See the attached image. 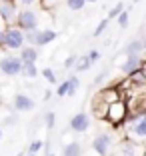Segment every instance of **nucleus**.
<instances>
[{
	"mask_svg": "<svg viewBox=\"0 0 146 156\" xmlns=\"http://www.w3.org/2000/svg\"><path fill=\"white\" fill-rule=\"evenodd\" d=\"M128 20H130V16H128V10H122V12L118 14L116 22H118V26H120V28H126V26H128Z\"/></svg>",
	"mask_w": 146,
	"mask_h": 156,
	"instance_id": "nucleus-21",
	"label": "nucleus"
},
{
	"mask_svg": "<svg viewBox=\"0 0 146 156\" xmlns=\"http://www.w3.org/2000/svg\"><path fill=\"white\" fill-rule=\"evenodd\" d=\"M144 52V46H142V40H132L126 46V54H140Z\"/></svg>",
	"mask_w": 146,
	"mask_h": 156,
	"instance_id": "nucleus-17",
	"label": "nucleus"
},
{
	"mask_svg": "<svg viewBox=\"0 0 146 156\" xmlns=\"http://www.w3.org/2000/svg\"><path fill=\"white\" fill-rule=\"evenodd\" d=\"M136 2H140V0H134V4H136Z\"/></svg>",
	"mask_w": 146,
	"mask_h": 156,
	"instance_id": "nucleus-39",
	"label": "nucleus"
},
{
	"mask_svg": "<svg viewBox=\"0 0 146 156\" xmlns=\"http://www.w3.org/2000/svg\"><path fill=\"white\" fill-rule=\"evenodd\" d=\"M16 26L20 28V30H24V32H28V30H34V28H38V14L34 12V10L30 8H24L20 10L18 14H16Z\"/></svg>",
	"mask_w": 146,
	"mask_h": 156,
	"instance_id": "nucleus-4",
	"label": "nucleus"
},
{
	"mask_svg": "<svg viewBox=\"0 0 146 156\" xmlns=\"http://www.w3.org/2000/svg\"><path fill=\"white\" fill-rule=\"evenodd\" d=\"M142 70H144V76H146V62H144V66H142Z\"/></svg>",
	"mask_w": 146,
	"mask_h": 156,
	"instance_id": "nucleus-32",
	"label": "nucleus"
},
{
	"mask_svg": "<svg viewBox=\"0 0 146 156\" xmlns=\"http://www.w3.org/2000/svg\"><path fill=\"white\" fill-rule=\"evenodd\" d=\"M24 36H26V42H30L32 46H44V44H50L52 40H56V32L50 30V28H46V30L34 28V30L24 32Z\"/></svg>",
	"mask_w": 146,
	"mask_h": 156,
	"instance_id": "nucleus-3",
	"label": "nucleus"
},
{
	"mask_svg": "<svg viewBox=\"0 0 146 156\" xmlns=\"http://www.w3.org/2000/svg\"><path fill=\"white\" fill-rule=\"evenodd\" d=\"M128 136L134 142H142L146 140V112H136L128 120Z\"/></svg>",
	"mask_w": 146,
	"mask_h": 156,
	"instance_id": "nucleus-1",
	"label": "nucleus"
},
{
	"mask_svg": "<svg viewBox=\"0 0 146 156\" xmlns=\"http://www.w3.org/2000/svg\"><path fill=\"white\" fill-rule=\"evenodd\" d=\"M78 86H80V82H78V78L76 76H70L66 78L62 84L58 86V90H56V94L58 96H74L78 90Z\"/></svg>",
	"mask_w": 146,
	"mask_h": 156,
	"instance_id": "nucleus-9",
	"label": "nucleus"
},
{
	"mask_svg": "<svg viewBox=\"0 0 146 156\" xmlns=\"http://www.w3.org/2000/svg\"><path fill=\"white\" fill-rule=\"evenodd\" d=\"M0 2H10V0H0Z\"/></svg>",
	"mask_w": 146,
	"mask_h": 156,
	"instance_id": "nucleus-35",
	"label": "nucleus"
},
{
	"mask_svg": "<svg viewBox=\"0 0 146 156\" xmlns=\"http://www.w3.org/2000/svg\"><path fill=\"white\" fill-rule=\"evenodd\" d=\"M42 76H44L46 82H50V84L56 82V74H54V70H52V68H44V70H42Z\"/></svg>",
	"mask_w": 146,
	"mask_h": 156,
	"instance_id": "nucleus-22",
	"label": "nucleus"
},
{
	"mask_svg": "<svg viewBox=\"0 0 146 156\" xmlns=\"http://www.w3.org/2000/svg\"><path fill=\"white\" fill-rule=\"evenodd\" d=\"M28 156H36V154H28Z\"/></svg>",
	"mask_w": 146,
	"mask_h": 156,
	"instance_id": "nucleus-40",
	"label": "nucleus"
},
{
	"mask_svg": "<svg viewBox=\"0 0 146 156\" xmlns=\"http://www.w3.org/2000/svg\"><path fill=\"white\" fill-rule=\"evenodd\" d=\"M34 108V100H32L30 96H26V94H16V98H14V110L16 112H28Z\"/></svg>",
	"mask_w": 146,
	"mask_h": 156,
	"instance_id": "nucleus-12",
	"label": "nucleus"
},
{
	"mask_svg": "<svg viewBox=\"0 0 146 156\" xmlns=\"http://www.w3.org/2000/svg\"><path fill=\"white\" fill-rule=\"evenodd\" d=\"M120 156H136V144H134V140H126L120 146Z\"/></svg>",
	"mask_w": 146,
	"mask_h": 156,
	"instance_id": "nucleus-16",
	"label": "nucleus"
},
{
	"mask_svg": "<svg viewBox=\"0 0 146 156\" xmlns=\"http://www.w3.org/2000/svg\"><path fill=\"white\" fill-rule=\"evenodd\" d=\"M12 156H22V154H12Z\"/></svg>",
	"mask_w": 146,
	"mask_h": 156,
	"instance_id": "nucleus-38",
	"label": "nucleus"
},
{
	"mask_svg": "<svg viewBox=\"0 0 146 156\" xmlns=\"http://www.w3.org/2000/svg\"><path fill=\"white\" fill-rule=\"evenodd\" d=\"M16 14H18V6H16L14 0H10V2H0V20H2V22L16 20Z\"/></svg>",
	"mask_w": 146,
	"mask_h": 156,
	"instance_id": "nucleus-10",
	"label": "nucleus"
},
{
	"mask_svg": "<svg viewBox=\"0 0 146 156\" xmlns=\"http://www.w3.org/2000/svg\"><path fill=\"white\" fill-rule=\"evenodd\" d=\"M4 124H8V126H12V124H16V116H6Z\"/></svg>",
	"mask_w": 146,
	"mask_h": 156,
	"instance_id": "nucleus-28",
	"label": "nucleus"
},
{
	"mask_svg": "<svg viewBox=\"0 0 146 156\" xmlns=\"http://www.w3.org/2000/svg\"><path fill=\"white\" fill-rule=\"evenodd\" d=\"M26 42L24 36V30H20L18 26H8L2 34V46L8 48V50H20Z\"/></svg>",
	"mask_w": 146,
	"mask_h": 156,
	"instance_id": "nucleus-2",
	"label": "nucleus"
},
{
	"mask_svg": "<svg viewBox=\"0 0 146 156\" xmlns=\"http://www.w3.org/2000/svg\"><path fill=\"white\" fill-rule=\"evenodd\" d=\"M22 76L26 78H36L38 76V68H36V62H24L22 64Z\"/></svg>",
	"mask_w": 146,
	"mask_h": 156,
	"instance_id": "nucleus-15",
	"label": "nucleus"
},
{
	"mask_svg": "<svg viewBox=\"0 0 146 156\" xmlns=\"http://www.w3.org/2000/svg\"><path fill=\"white\" fill-rule=\"evenodd\" d=\"M108 22H110V20H108V18H104L100 24H98V26L94 28V32H92V34H94V38H98L102 32H104V30H106V26H108Z\"/></svg>",
	"mask_w": 146,
	"mask_h": 156,
	"instance_id": "nucleus-23",
	"label": "nucleus"
},
{
	"mask_svg": "<svg viewBox=\"0 0 146 156\" xmlns=\"http://www.w3.org/2000/svg\"><path fill=\"white\" fill-rule=\"evenodd\" d=\"M46 156H54V154H52V152H48V154H46Z\"/></svg>",
	"mask_w": 146,
	"mask_h": 156,
	"instance_id": "nucleus-34",
	"label": "nucleus"
},
{
	"mask_svg": "<svg viewBox=\"0 0 146 156\" xmlns=\"http://www.w3.org/2000/svg\"><path fill=\"white\" fill-rule=\"evenodd\" d=\"M0 138H2V128H0Z\"/></svg>",
	"mask_w": 146,
	"mask_h": 156,
	"instance_id": "nucleus-37",
	"label": "nucleus"
},
{
	"mask_svg": "<svg viewBox=\"0 0 146 156\" xmlns=\"http://www.w3.org/2000/svg\"><path fill=\"white\" fill-rule=\"evenodd\" d=\"M14 2H16V4H32V2H36V0H14Z\"/></svg>",
	"mask_w": 146,
	"mask_h": 156,
	"instance_id": "nucleus-29",
	"label": "nucleus"
},
{
	"mask_svg": "<svg viewBox=\"0 0 146 156\" xmlns=\"http://www.w3.org/2000/svg\"><path fill=\"white\" fill-rule=\"evenodd\" d=\"M2 34H4V30H2V26H0V44H2Z\"/></svg>",
	"mask_w": 146,
	"mask_h": 156,
	"instance_id": "nucleus-30",
	"label": "nucleus"
},
{
	"mask_svg": "<svg viewBox=\"0 0 146 156\" xmlns=\"http://www.w3.org/2000/svg\"><path fill=\"white\" fill-rule=\"evenodd\" d=\"M112 136L110 134H98V136L92 140V148L98 156H108L110 148H112Z\"/></svg>",
	"mask_w": 146,
	"mask_h": 156,
	"instance_id": "nucleus-6",
	"label": "nucleus"
},
{
	"mask_svg": "<svg viewBox=\"0 0 146 156\" xmlns=\"http://www.w3.org/2000/svg\"><path fill=\"white\" fill-rule=\"evenodd\" d=\"M86 2H96V0H86Z\"/></svg>",
	"mask_w": 146,
	"mask_h": 156,
	"instance_id": "nucleus-36",
	"label": "nucleus"
},
{
	"mask_svg": "<svg viewBox=\"0 0 146 156\" xmlns=\"http://www.w3.org/2000/svg\"><path fill=\"white\" fill-rule=\"evenodd\" d=\"M44 2H50V4H52V2H56V0H44Z\"/></svg>",
	"mask_w": 146,
	"mask_h": 156,
	"instance_id": "nucleus-33",
	"label": "nucleus"
},
{
	"mask_svg": "<svg viewBox=\"0 0 146 156\" xmlns=\"http://www.w3.org/2000/svg\"><path fill=\"white\" fill-rule=\"evenodd\" d=\"M76 62H78V56H68L64 60V68H72V66H76Z\"/></svg>",
	"mask_w": 146,
	"mask_h": 156,
	"instance_id": "nucleus-25",
	"label": "nucleus"
},
{
	"mask_svg": "<svg viewBox=\"0 0 146 156\" xmlns=\"http://www.w3.org/2000/svg\"><path fill=\"white\" fill-rule=\"evenodd\" d=\"M90 128V116L86 114V112H78V114H74L72 118H70V130L76 134H82L86 132V130Z\"/></svg>",
	"mask_w": 146,
	"mask_h": 156,
	"instance_id": "nucleus-8",
	"label": "nucleus"
},
{
	"mask_svg": "<svg viewBox=\"0 0 146 156\" xmlns=\"http://www.w3.org/2000/svg\"><path fill=\"white\" fill-rule=\"evenodd\" d=\"M106 118L112 120V122H122V120H126V106H124V102L120 100H114L108 104V112H106Z\"/></svg>",
	"mask_w": 146,
	"mask_h": 156,
	"instance_id": "nucleus-7",
	"label": "nucleus"
},
{
	"mask_svg": "<svg viewBox=\"0 0 146 156\" xmlns=\"http://www.w3.org/2000/svg\"><path fill=\"white\" fill-rule=\"evenodd\" d=\"M64 156H82V144L80 142H68L64 146Z\"/></svg>",
	"mask_w": 146,
	"mask_h": 156,
	"instance_id": "nucleus-14",
	"label": "nucleus"
},
{
	"mask_svg": "<svg viewBox=\"0 0 146 156\" xmlns=\"http://www.w3.org/2000/svg\"><path fill=\"white\" fill-rule=\"evenodd\" d=\"M122 10H124V4H122V2H118V4L114 6V8H110V12H108V16H106V18H108V20L118 18V14L122 12Z\"/></svg>",
	"mask_w": 146,
	"mask_h": 156,
	"instance_id": "nucleus-20",
	"label": "nucleus"
},
{
	"mask_svg": "<svg viewBox=\"0 0 146 156\" xmlns=\"http://www.w3.org/2000/svg\"><path fill=\"white\" fill-rule=\"evenodd\" d=\"M20 58H22V62H36L38 58V50L36 46H22L20 48Z\"/></svg>",
	"mask_w": 146,
	"mask_h": 156,
	"instance_id": "nucleus-13",
	"label": "nucleus"
},
{
	"mask_svg": "<svg viewBox=\"0 0 146 156\" xmlns=\"http://www.w3.org/2000/svg\"><path fill=\"white\" fill-rule=\"evenodd\" d=\"M22 58L20 56H2L0 58V72L4 74V76H16V74L22 72Z\"/></svg>",
	"mask_w": 146,
	"mask_h": 156,
	"instance_id": "nucleus-5",
	"label": "nucleus"
},
{
	"mask_svg": "<svg viewBox=\"0 0 146 156\" xmlns=\"http://www.w3.org/2000/svg\"><path fill=\"white\" fill-rule=\"evenodd\" d=\"M142 46H144V52H146V36H144V40H142Z\"/></svg>",
	"mask_w": 146,
	"mask_h": 156,
	"instance_id": "nucleus-31",
	"label": "nucleus"
},
{
	"mask_svg": "<svg viewBox=\"0 0 146 156\" xmlns=\"http://www.w3.org/2000/svg\"><path fill=\"white\" fill-rule=\"evenodd\" d=\"M140 66H142L140 54H128L126 62L122 64V72L126 74V76H134L136 72H140Z\"/></svg>",
	"mask_w": 146,
	"mask_h": 156,
	"instance_id": "nucleus-11",
	"label": "nucleus"
},
{
	"mask_svg": "<svg viewBox=\"0 0 146 156\" xmlns=\"http://www.w3.org/2000/svg\"><path fill=\"white\" fill-rule=\"evenodd\" d=\"M54 112H48V114H46V126H48V128H52V126H54Z\"/></svg>",
	"mask_w": 146,
	"mask_h": 156,
	"instance_id": "nucleus-26",
	"label": "nucleus"
},
{
	"mask_svg": "<svg viewBox=\"0 0 146 156\" xmlns=\"http://www.w3.org/2000/svg\"><path fill=\"white\" fill-rule=\"evenodd\" d=\"M42 146H44V144H42V140H34V142L28 146V152H30V154H36V152H40Z\"/></svg>",
	"mask_w": 146,
	"mask_h": 156,
	"instance_id": "nucleus-24",
	"label": "nucleus"
},
{
	"mask_svg": "<svg viewBox=\"0 0 146 156\" xmlns=\"http://www.w3.org/2000/svg\"><path fill=\"white\" fill-rule=\"evenodd\" d=\"M90 66H92V62H90V58H88V56L78 58V62H76V70H78V72H84V70H88Z\"/></svg>",
	"mask_w": 146,
	"mask_h": 156,
	"instance_id": "nucleus-18",
	"label": "nucleus"
},
{
	"mask_svg": "<svg viewBox=\"0 0 146 156\" xmlns=\"http://www.w3.org/2000/svg\"><path fill=\"white\" fill-rule=\"evenodd\" d=\"M88 58H90V62L94 64L96 60L100 58V52H98V50H90V54H88Z\"/></svg>",
	"mask_w": 146,
	"mask_h": 156,
	"instance_id": "nucleus-27",
	"label": "nucleus"
},
{
	"mask_svg": "<svg viewBox=\"0 0 146 156\" xmlns=\"http://www.w3.org/2000/svg\"><path fill=\"white\" fill-rule=\"evenodd\" d=\"M66 6L70 10H74V12H78V10H82L86 6V0H66Z\"/></svg>",
	"mask_w": 146,
	"mask_h": 156,
	"instance_id": "nucleus-19",
	"label": "nucleus"
}]
</instances>
